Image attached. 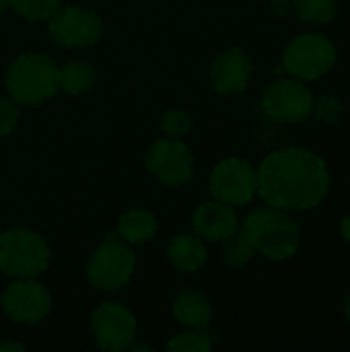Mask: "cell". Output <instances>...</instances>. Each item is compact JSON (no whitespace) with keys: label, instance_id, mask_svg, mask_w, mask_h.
Here are the masks:
<instances>
[{"label":"cell","instance_id":"ba28073f","mask_svg":"<svg viewBox=\"0 0 350 352\" xmlns=\"http://www.w3.org/2000/svg\"><path fill=\"white\" fill-rule=\"evenodd\" d=\"M260 109L274 124H301L311 116L314 93L299 78H278L262 91Z\"/></svg>","mask_w":350,"mask_h":352},{"label":"cell","instance_id":"2e32d148","mask_svg":"<svg viewBox=\"0 0 350 352\" xmlns=\"http://www.w3.org/2000/svg\"><path fill=\"white\" fill-rule=\"evenodd\" d=\"M167 260L182 274H196L206 266L208 252L206 241L196 233H179L173 235L167 243Z\"/></svg>","mask_w":350,"mask_h":352},{"label":"cell","instance_id":"603a6c76","mask_svg":"<svg viewBox=\"0 0 350 352\" xmlns=\"http://www.w3.org/2000/svg\"><path fill=\"white\" fill-rule=\"evenodd\" d=\"M311 116L322 124H338L344 118V101L334 95H320L314 97Z\"/></svg>","mask_w":350,"mask_h":352},{"label":"cell","instance_id":"5bb4252c","mask_svg":"<svg viewBox=\"0 0 350 352\" xmlns=\"http://www.w3.org/2000/svg\"><path fill=\"white\" fill-rule=\"evenodd\" d=\"M192 227L200 239L217 243L239 231V217L235 212V206H229L212 198L194 210Z\"/></svg>","mask_w":350,"mask_h":352},{"label":"cell","instance_id":"ac0fdd59","mask_svg":"<svg viewBox=\"0 0 350 352\" xmlns=\"http://www.w3.org/2000/svg\"><path fill=\"white\" fill-rule=\"evenodd\" d=\"M97 82V72L87 60H68L60 66V91L80 97Z\"/></svg>","mask_w":350,"mask_h":352},{"label":"cell","instance_id":"4fadbf2b","mask_svg":"<svg viewBox=\"0 0 350 352\" xmlns=\"http://www.w3.org/2000/svg\"><path fill=\"white\" fill-rule=\"evenodd\" d=\"M254 72L252 58L241 47H227L223 50L208 68L210 87L223 97H235L243 93L250 85Z\"/></svg>","mask_w":350,"mask_h":352},{"label":"cell","instance_id":"7a4b0ae2","mask_svg":"<svg viewBox=\"0 0 350 352\" xmlns=\"http://www.w3.org/2000/svg\"><path fill=\"white\" fill-rule=\"evenodd\" d=\"M239 231L252 243L254 252L270 262L291 260L301 245L299 225L285 210L268 204L252 210L239 223Z\"/></svg>","mask_w":350,"mask_h":352},{"label":"cell","instance_id":"4316f807","mask_svg":"<svg viewBox=\"0 0 350 352\" xmlns=\"http://www.w3.org/2000/svg\"><path fill=\"white\" fill-rule=\"evenodd\" d=\"M19 351H25V344H21V342H0V352H19Z\"/></svg>","mask_w":350,"mask_h":352},{"label":"cell","instance_id":"9c48e42d","mask_svg":"<svg viewBox=\"0 0 350 352\" xmlns=\"http://www.w3.org/2000/svg\"><path fill=\"white\" fill-rule=\"evenodd\" d=\"M210 194L229 206H245L258 196V169L239 157L223 159L210 173Z\"/></svg>","mask_w":350,"mask_h":352},{"label":"cell","instance_id":"f1b7e54d","mask_svg":"<svg viewBox=\"0 0 350 352\" xmlns=\"http://www.w3.org/2000/svg\"><path fill=\"white\" fill-rule=\"evenodd\" d=\"M10 6H8V0H0V16L8 10Z\"/></svg>","mask_w":350,"mask_h":352},{"label":"cell","instance_id":"8992f818","mask_svg":"<svg viewBox=\"0 0 350 352\" xmlns=\"http://www.w3.org/2000/svg\"><path fill=\"white\" fill-rule=\"evenodd\" d=\"M136 270V256L132 245L116 235H109L87 262V280L93 289L116 293L124 289Z\"/></svg>","mask_w":350,"mask_h":352},{"label":"cell","instance_id":"d6986e66","mask_svg":"<svg viewBox=\"0 0 350 352\" xmlns=\"http://www.w3.org/2000/svg\"><path fill=\"white\" fill-rule=\"evenodd\" d=\"M293 10L303 23L322 27L336 19L338 0H291Z\"/></svg>","mask_w":350,"mask_h":352},{"label":"cell","instance_id":"3957f363","mask_svg":"<svg viewBox=\"0 0 350 352\" xmlns=\"http://www.w3.org/2000/svg\"><path fill=\"white\" fill-rule=\"evenodd\" d=\"M4 85L14 103L39 105L60 91V66L43 52H25L10 62Z\"/></svg>","mask_w":350,"mask_h":352},{"label":"cell","instance_id":"7c38bea8","mask_svg":"<svg viewBox=\"0 0 350 352\" xmlns=\"http://www.w3.org/2000/svg\"><path fill=\"white\" fill-rule=\"evenodd\" d=\"M136 316L118 301H105L91 316V334L101 351H128L136 340Z\"/></svg>","mask_w":350,"mask_h":352},{"label":"cell","instance_id":"ffe728a7","mask_svg":"<svg viewBox=\"0 0 350 352\" xmlns=\"http://www.w3.org/2000/svg\"><path fill=\"white\" fill-rule=\"evenodd\" d=\"M254 256H256V252L241 231H237L231 237L221 241V260L229 268H235V270L245 268L254 260Z\"/></svg>","mask_w":350,"mask_h":352},{"label":"cell","instance_id":"44dd1931","mask_svg":"<svg viewBox=\"0 0 350 352\" xmlns=\"http://www.w3.org/2000/svg\"><path fill=\"white\" fill-rule=\"evenodd\" d=\"M219 342L215 334H208L206 330H188L182 334H175L167 342V351L173 352H208Z\"/></svg>","mask_w":350,"mask_h":352},{"label":"cell","instance_id":"6da1fadb","mask_svg":"<svg viewBox=\"0 0 350 352\" xmlns=\"http://www.w3.org/2000/svg\"><path fill=\"white\" fill-rule=\"evenodd\" d=\"M328 163L305 146L270 153L258 167V196L264 204L285 212L318 208L330 192Z\"/></svg>","mask_w":350,"mask_h":352},{"label":"cell","instance_id":"5b68a950","mask_svg":"<svg viewBox=\"0 0 350 352\" xmlns=\"http://www.w3.org/2000/svg\"><path fill=\"white\" fill-rule=\"evenodd\" d=\"M52 250L31 229H8L0 233V272L8 278H37L47 270Z\"/></svg>","mask_w":350,"mask_h":352},{"label":"cell","instance_id":"30bf717a","mask_svg":"<svg viewBox=\"0 0 350 352\" xmlns=\"http://www.w3.org/2000/svg\"><path fill=\"white\" fill-rule=\"evenodd\" d=\"M0 309L12 324L35 326L52 311V295L37 278H12L0 295Z\"/></svg>","mask_w":350,"mask_h":352},{"label":"cell","instance_id":"8fae6325","mask_svg":"<svg viewBox=\"0 0 350 352\" xmlns=\"http://www.w3.org/2000/svg\"><path fill=\"white\" fill-rule=\"evenodd\" d=\"M146 171L163 186L177 188L194 175V155L190 146L177 138H157L144 157Z\"/></svg>","mask_w":350,"mask_h":352},{"label":"cell","instance_id":"d4e9b609","mask_svg":"<svg viewBox=\"0 0 350 352\" xmlns=\"http://www.w3.org/2000/svg\"><path fill=\"white\" fill-rule=\"evenodd\" d=\"M19 120H21L19 103H14L10 97H0V138L12 134L14 128L19 126Z\"/></svg>","mask_w":350,"mask_h":352},{"label":"cell","instance_id":"9a60e30c","mask_svg":"<svg viewBox=\"0 0 350 352\" xmlns=\"http://www.w3.org/2000/svg\"><path fill=\"white\" fill-rule=\"evenodd\" d=\"M171 311L175 322L186 330H208L215 316L210 299L192 287H186L175 295Z\"/></svg>","mask_w":350,"mask_h":352},{"label":"cell","instance_id":"e0dca14e","mask_svg":"<svg viewBox=\"0 0 350 352\" xmlns=\"http://www.w3.org/2000/svg\"><path fill=\"white\" fill-rule=\"evenodd\" d=\"M159 223L157 217L146 208H130L126 210L116 227V233L128 245H144L157 237Z\"/></svg>","mask_w":350,"mask_h":352},{"label":"cell","instance_id":"f546056e","mask_svg":"<svg viewBox=\"0 0 350 352\" xmlns=\"http://www.w3.org/2000/svg\"><path fill=\"white\" fill-rule=\"evenodd\" d=\"M264 2H274V0H264Z\"/></svg>","mask_w":350,"mask_h":352},{"label":"cell","instance_id":"277c9868","mask_svg":"<svg viewBox=\"0 0 350 352\" xmlns=\"http://www.w3.org/2000/svg\"><path fill=\"white\" fill-rule=\"evenodd\" d=\"M338 60L336 45L330 37L318 31L295 35L283 50V70L303 82H314L326 76Z\"/></svg>","mask_w":350,"mask_h":352},{"label":"cell","instance_id":"484cf974","mask_svg":"<svg viewBox=\"0 0 350 352\" xmlns=\"http://www.w3.org/2000/svg\"><path fill=\"white\" fill-rule=\"evenodd\" d=\"M340 235H342L344 243L350 248V214H347V217L340 221Z\"/></svg>","mask_w":350,"mask_h":352},{"label":"cell","instance_id":"7402d4cb","mask_svg":"<svg viewBox=\"0 0 350 352\" xmlns=\"http://www.w3.org/2000/svg\"><path fill=\"white\" fill-rule=\"evenodd\" d=\"M8 6L27 21H47L62 6V0H8Z\"/></svg>","mask_w":350,"mask_h":352},{"label":"cell","instance_id":"83f0119b","mask_svg":"<svg viewBox=\"0 0 350 352\" xmlns=\"http://www.w3.org/2000/svg\"><path fill=\"white\" fill-rule=\"evenodd\" d=\"M342 314H344V320H347V324L350 326V293H349V297L344 299V307H342Z\"/></svg>","mask_w":350,"mask_h":352},{"label":"cell","instance_id":"52a82bcc","mask_svg":"<svg viewBox=\"0 0 350 352\" xmlns=\"http://www.w3.org/2000/svg\"><path fill=\"white\" fill-rule=\"evenodd\" d=\"M47 33L58 47H68V50L91 47L99 41L103 33V19L93 8L80 4L60 6L47 19Z\"/></svg>","mask_w":350,"mask_h":352},{"label":"cell","instance_id":"cb8c5ba5","mask_svg":"<svg viewBox=\"0 0 350 352\" xmlns=\"http://www.w3.org/2000/svg\"><path fill=\"white\" fill-rule=\"evenodd\" d=\"M161 130L171 136V138H179V136H186L192 126H194V120L190 116V111L182 109V107H173V109H167L161 118Z\"/></svg>","mask_w":350,"mask_h":352}]
</instances>
